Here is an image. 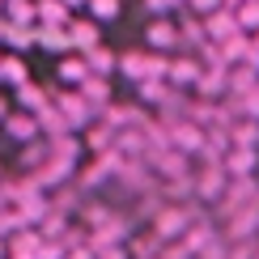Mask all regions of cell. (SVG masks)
Masks as SVG:
<instances>
[{
	"mask_svg": "<svg viewBox=\"0 0 259 259\" xmlns=\"http://www.w3.org/2000/svg\"><path fill=\"white\" fill-rule=\"evenodd\" d=\"M5 132L21 140V145H34V132H38V123L34 119H21V115H13V119H5Z\"/></svg>",
	"mask_w": 259,
	"mask_h": 259,
	"instance_id": "8fae6325",
	"label": "cell"
},
{
	"mask_svg": "<svg viewBox=\"0 0 259 259\" xmlns=\"http://www.w3.org/2000/svg\"><path fill=\"white\" fill-rule=\"evenodd\" d=\"M225 191H230V170L225 166H208V170H200V179H196V196L200 200H225Z\"/></svg>",
	"mask_w": 259,
	"mask_h": 259,
	"instance_id": "7a4b0ae2",
	"label": "cell"
},
{
	"mask_svg": "<svg viewBox=\"0 0 259 259\" xmlns=\"http://www.w3.org/2000/svg\"><path fill=\"white\" fill-rule=\"evenodd\" d=\"M255 161H259L255 149H234V153L225 157V170H230V179H251L255 175Z\"/></svg>",
	"mask_w": 259,
	"mask_h": 259,
	"instance_id": "8992f818",
	"label": "cell"
},
{
	"mask_svg": "<svg viewBox=\"0 0 259 259\" xmlns=\"http://www.w3.org/2000/svg\"><path fill=\"white\" fill-rule=\"evenodd\" d=\"M60 111L68 115V123H85L90 119V102H85V94H60Z\"/></svg>",
	"mask_w": 259,
	"mask_h": 259,
	"instance_id": "ba28073f",
	"label": "cell"
},
{
	"mask_svg": "<svg viewBox=\"0 0 259 259\" xmlns=\"http://www.w3.org/2000/svg\"><path fill=\"white\" fill-rule=\"evenodd\" d=\"M0 115H5V102H0Z\"/></svg>",
	"mask_w": 259,
	"mask_h": 259,
	"instance_id": "4316f807",
	"label": "cell"
},
{
	"mask_svg": "<svg viewBox=\"0 0 259 259\" xmlns=\"http://www.w3.org/2000/svg\"><path fill=\"white\" fill-rule=\"evenodd\" d=\"M230 140H234V149H259V119H238Z\"/></svg>",
	"mask_w": 259,
	"mask_h": 259,
	"instance_id": "9c48e42d",
	"label": "cell"
},
{
	"mask_svg": "<svg viewBox=\"0 0 259 259\" xmlns=\"http://www.w3.org/2000/svg\"><path fill=\"white\" fill-rule=\"evenodd\" d=\"M60 77H64V81H77V90H81L94 72H90V64H85V60H64V64H60Z\"/></svg>",
	"mask_w": 259,
	"mask_h": 259,
	"instance_id": "5bb4252c",
	"label": "cell"
},
{
	"mask_svg": "<svg viewBox=\"0 0 259 259\" xmlns=\"http://www.w3.org/2000/svg\"><path fill=\"white\" fill-rule=\"evenodd\" d=\"M238 21H242V30H259V0L238 5Z\"/></svg>",
	"mask_w": 259,
	"mask_h": 259,
	"instance_id": "ac0fdd59",
	"label": "cell"
},
{
	"mask_svg": "<svg viewBox=\"0 0 259 259\" xmlns=\"http://www.w3.org/2000/svg\"><path fill=\"white\" fill-rule=\"evenodd\" d=\"M187 225H191V208L166 204V208H157V217H153V234H157V238H183Z\"/></svg>",
	"mask_w": 259,
	"mask_h": 259,
	"instance_id": "6da1fadb",
	"label": "cell"
},
{
	"mask_svg": "<svg viewBox=\"0 0 259 259\" xmlns=\"http://www.w3.org/2000/svg\"><path fill=\"white\" fill-rule=\"evenodd\" d=\"M64 5H90V0H64Z\"/></svg>",
	"mask_w": 259,
	"mask_h": 259,
	"instance_id": "d4e9b609",
	"label": "cell"
},
{
	"mask_svg": "<svg viewBox=\"0 0 259 259\" xmlns=\"http://www.w3.org/2000/svg\"><path fill=\"white\" fill-rule=\"evenodd\" d=\"M0 259H9V242H0Z\"/></svg>",
	"mask_w": 259,
	"mask_h": 259,
	"instance_id": "cb8c5ba5",
	"label": "cell"
},
{
	"mask_svg": "<svg viewBox=\"0 0 259 259\" xmlns=\"http://www.w3.org/2000/svg\"><path fill=\"white\" fill-rule=\"evenodd\" d=\"M157 242H166V238H157V234H149V238H132V255L136 259H157Z\"/></svg>",
	"mask_w": 259,
	"mask_h": 259,
	"instance_id": "e0dca14e",
	"label": "cell"
},
{
	"mask_svg": "<svg viewBox=\"0 0 259 259\" xmlns=\"http://www.w3.org/2000/svg\"><path fill=\"white\" fill-rule=\"evenodd\" d=\"M149 42H153L157 51H170V47H179V42H183V30H175V21L157 17L153 26H149Z\"/></svg>",
	"mask_w": 259,
	"mask_h": 259,
	"instance_id": "277c9868",
	"label": "cell"
},
{
	"mask_svg": "<svg viewBox=\"0 0 259 259\" xmlns=\"http://www.w3.org/2000/svg\"><path fill=\"white\" fill-rule=\"evenodd\" d=\"M68 38H72V47H81L85 56H90V51L98 47V26H94V21H81V26L72 21V26H68Z\"/></svg>",
	"mask_w": 259,
	"mask_h": 259,
	"instance_id": "30bf717a",
	"label": "cell"
},
{
	"mask_svg": "<svg viewBox=\"0 0 259 259\" xmlns=\"http://www.w3.org/2000/svg\"><path fill=\"white\" fill-rule=\"evenodd\" d=\"M140 98H145V102H170V98H175V94H170L166 90V85H161V81H140Z\"/></svg>",
	"mask_w": 259,
	"mask_h": 259,
	"instance_id": "9a60e30c",
	"label": "cell"
},
{
	"mask_svg": "<svg viewBox=\"0 0 259 259\" xmlns=\"http://www.w3.org/2000/svg\"><path fill=\"white\" fill-rule=\"evenodd\" d=\"M81 94H85V102H90V106H102V111H106V94H111V85H106L102 77H90V81L81 85Z\"/></svg>",
	"mask_w": 259,
	"mask_h": 259,
	"instance_id": "4fadbf2b",
	"label": "cell"
},
{
	"mask_svg": "<svg viewBox=\"0 0 259 259\" xmlns=\"http://www.w3.org/2000/svg\"><path fill=\"white\" fill-rule=\"evenodd\" d=\"M200 77H204V68L187 56V60H175V64H170V77H166V81H175V85H200Z\"/></svg>",
	"mask_w": 259,
	"mask_h": 259,
	"instance_id": "52a82bcc",
	"label": "cell"
},
{
	"mask_svg": "<svg viewBox=\"0 0 259 259\" xmlns=\"http://www.w3.org/2000/svg\"><path fill=\"white\" fill-rule=\"evenodd\" d=\"M94 17H119V0H90Z\"/></svg>",
	"mask_w": 259,
	"mask_h": 259,
	"instance_id": "d6986e66",
	"label": "cell"
},
{
	"mask_svg": "<svg viewBox=\"0 0 259 259\" xmlns=\"http://www.w3.org/2000/svg\"><path fill=\"white\" fill-rule=\"evenodd\" d=\"M85 64H90V72H94V77H111V68H115V64H119V60H115L111 51H102V47H94L90 56H85Z\"/></svg>",
	"mask_w": 259,
	"mask_h": 259,
	"instance_id": "7c38bea8",
	"label": "cell"
},
{
	"mask_svg": "<svg viewBox=\"0 0 259 259\" xmlns=\"http://www.w3.org/2000/svg\"><path fill=\"white\" fill-rule=\"evenodd\" d=\"M38 17H47V21H64V5H60V0H42V5H38Z\"/></svg>",
	"mask_w": 259,
	"mask_h": 259,
	"instance_id": "ffe728a7",
	"label": "cell"
},
{
	"mask_svg": "<svg viewBox=\"0 0 259 259\" xmlns=\"http://www.w3.org/2000/svg\"><path fill=\"white\" fill-rule=\"evenodd\" d=\"M9 13H13L17 21H26V17H30V5H26V0H13V5H9Z\"/></svg>",
	"mask_w": 259,
	"mask_h": 259,
	"instance_id": "603a6c76",
	"label": "cell"
},
{
	"mask_svg": "<svg viewBox=\"0 0 259 259\" xmlns=\"http://www.w3.org/2000/svg\"><path fill=\"white\" fill-rule=\"evenodd\" d=\"M255 51H259V30H255Z\"/></svg>",
	"mask_w": 259,
	"mask_h": 259,
	"instance_id": "484cf974",
	"label": "cell"
},
{
	"mask_svg": "<svg viewBox=\"0 0 259 259\" xmlns=\"http://www.w3.org/2000/svg\"><path fill=\"white\" fill-rule=\"evenodd\" d=\"M179 5H183V0H145V9H149V13H157V17L170 13V9H179Z\"/></svg>",
	"mask_w": 259,
	"mask_h": 259,
	"instance_id": "7402d4cb",
	"label": "cell"
},
{
	"mask_svg": "<svg viewBox=\"0 0 259 259\" xmlns=\"http://www.w3.org/2000/svg\"><path fill=\"white\" fill-rule=\"evenodd\" d=\"M183 251H187V255H204V251H208V246H217V234H212V225H196V230H187V234H183Z\"/></svg>",
	"mask_w": 259,
	"mask_h": 259,
	"instance_id": "5b68a950",
	"label": "cell"
},
{
	"mask_svg": "<svg viewBox=\"0 0 259 259\" xmlns=\"http://www.w3.org/2000/svg\"><path fill=\"white\" fill-rule=\"evenodd\" d=\"M204 26H208V38H212V42H230V38H238V34H242V21H238V13H230V9L212 13Z\"/></svg>",
	"mask_w": 259,
	"mask_h": 259,
	"instance_id": "3957f363",
	"label": "cell"
},
{
	"mask_svg": "<svg viewBox=\"0 0 259 259\" xmlns=\"http://www.w3.org/2000/svg\"><path fill=\"white\" fill-rule=\"evenodd\" d=\"M191 9H196V13H204V17H212V13H221L225 9V0H187Z\"/></svg>",
	"mask_w": 259,
	"mask_h": 259,
	"instance_id": "44dd1931",
	"label": "cell"
},
{
	"mask_svg": "<svg viewBox=\"0 0 259 259\" xmlns=\"http://www.w3.org/2000/svg\"><path fill=\"white\" fill-rule=\"evenodd\" d=\"M0 77H5V81H13L17 90H21V85H26V68H21V60H17V56L0 60Z\"/></svg>",
	"mask_w": 259,
	"mask_h": 259,
	"instance_id": "2e32d148",
	"label": "cell"
}]
</instances>
